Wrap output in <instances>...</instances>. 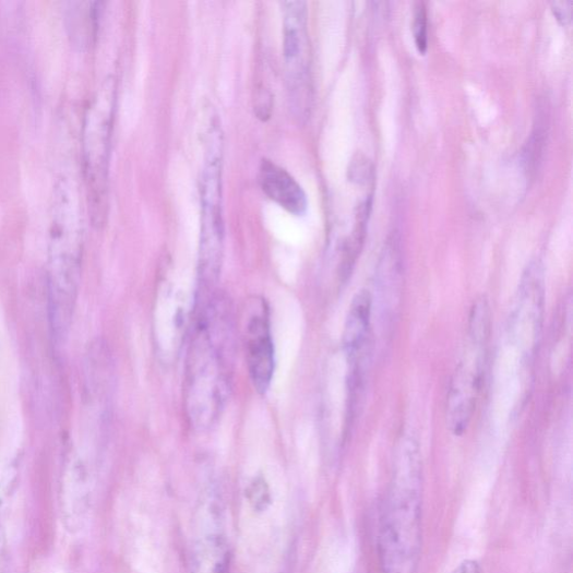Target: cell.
<instances>
[{"instance_id":"6da1fadb","label":"cell","mask_w":573,"mask_h":573,"mask_svg":"<svg viewBox=\"0 0 573 573\" xmlns=\"http://www.w3.org/2000/svg\"><path fill=\"white\" fill-rule=\"evenodd\" d=\"M422 458L416 439L396 446L381 516L379 551L383 573H417L422 546Z\"/></svg>"},{"instance_id":"7a4b0ae2","label":"cell","mask_w":573,"mask_h":573,"mask_svg":"<svg viewBox=\"0 0 573 573\" xmlns=\"http://www.w3.org/2000/svg\"><path fill=\"white\" fill-rule=\"evenodd\" d=\"M231 322L223 300H214L196 329L187 369V408L192 423L211 427L230 390Z\"/></svg>"},{"instance_id":"3957f363","label":"cell","mask_w":573,"mask_h":573,"mask_svg":"<svg viewBox=\"0 0 573 573\" xmlns=\"http://www.w3.org/2000/svg\"><path fill=\"white\" fill-rule=\"evenodd\" d=\"M116 85L106 80L87 105L82 124V159L93 223L103 227L108 211V175Z\"/></svg>"},{"instance_id":"277c9868","label":"cell","mask_w":573,"mask_h":573,"mask_svg":"<svg viewBox=\"0 0 573 573\" xmlns=\"http://www.w3.org/2000/svg\"><path fill=\"white\" fill-rule=\"evenodd\" d=\"M491 335V311L487 300H477L470 312L464 356L452 379L447 419L451 430L462 435L474 416L487 366Z\"/></svg>"},{"instance_id":"5b68a950","label":"cell","mask_w":573,"mask_h":573,"mask_svg":"<svg viewBox=\"0 0 573 573\" xmlns=\"http://www.w3.org/2000/svg\"><path fill=\"white\" fill-rule=\"evenodd\" d=\"M223 160L224 140L207 139L201 178L202 222L199 266L202 280L208 285L218 278L224 261Z\"/></svg>"},{"instance_id":"8992f818","label":"cell","mask_w":573,"mask_h":573,"mask_svg":"<svg viewBox=\"0 0 573 573\" xmlns=\"http://www.w3.org/2000/svg\"><path fill=\"white\" fill-rule=\"evenodd\" d=\"M284 58L288 91L295 114L305 118L312 102L311 44L307 29V5L285 2Z\"/></svg>"},{"instance_id":"52a82bcc","label":"cell","mask_w":573,"mask_h":573,"mask_svg":"<svg viewBox=\"0 0 573 573\" xmlns=\"http://www.w3.org/2000/svg\"><path fill=\"white\" fill-rule=\"evenodd\" d=\"M83 242L81 203L75 186L61 178L55 186L51 205L49 264L80 270Z\"/></svg>"},{"instance_id":"ba28073f","label":"cell","mask_w":573,"mask_h":573,"mask_svg":"<svg viewBox=\"0 0 573 573\" xmlns=\"http://www.w3.org/2000/svg\"><path fill=\"white\" fill-rule=\"evenodd\" d=\"M223 498L208 490L199 502L192 573H229Z\"/></svg>"},{"instance_id":"9c48e42d","label":"cell","mask_w":573,"mask_h":573,"mask_svg":"<svg viewBox=\"0 0 573 573\" xmlns=\"http://www.w3.org/2000/svg\"><path fill=\"white\" fill-rule=\"evenodd\" d=\"M373 298L361 290L353 298L344 325L343 345L349 365V384L362 385L370 355Z\"/></svg>"},{"instance_id":"30bf717a","label":"cell","mask_w":573,"mask_h":573,"mask_svg":"<svg viewBox=\"0 0 573 573\" xmlns=\"http://www.w3.org/2000/svg\"><path fill=\"white\" fill-rule=\"evenodd\" d=\"M247 363L254 389L266 393L275 373V346L266 306L252 313L246 327Z\"/></svg>"},{"instance_id":"8fae6325","label":"cell","mask_w":573,"mask_h":573,"mask_svg":"<svg viewBox=\"0 0 573 573\" xmlns=\"http://www.w3.org/2000/svg\"><path fill=\"white\" fill-rule=\"evenodd\" d=\"M259 182L264 194L294 215H302L308 206L302 188L293 176L272 160L263 159Z\"/></svg>"},{"instance_id":"7c38bea8","label":"cell","mask_w":573,"mask_h":573,"mask_svg":"<svg viewBox=\"0 0 573 573\" xmlns=\"http://www.w3.org/2000/svg\"><path fill=\"white\" fill-rule=\"evenodd\" d=\"M414 34L416 47L420 55L425 56L428 51V27L427 12L423 3H419L415 13Z\"/></svg>"},{"instance_id":"4fadbf2b","label":"cell","mask_w":573,"mask_h":573,"mask_svg":"<svg viewBox=\"0 0 573 573\" xmlns=\"http://www.w3.org/2000/svg\"><path fill=\"white\" fill-rule=\"evenodd\" d=\"M349 179L358 184H368L373 176L371 162L365 156H357L353 159L349 169Z\"/></svg>"},{"instance_id":"5bb4252c","label":"cell","mask_w":573,"mask_h":573,"mask_svg":"<svg viewBox=\"0 0 573 573\" xmlns=\"http://www.w3.org/2000/svg\"><path fill=\"white\" fill-rule=\"evenodd\" d=\"M551 11L557 21L561 25L566 26L572 21L573 2H571V0H560V2H553L551 4Z\"/></svg>"},{"instance_id":"9a60e30c","label":"cell","mask_w":573,"mask_h":573,"mask_svg":"<svg viewBox=\"0 0 573 573\" xmlns=\"http://www.w3.org/2000/svg\"><path fill=\"white\" fill-rule=\"evenodd\" d=\"M452 573H480L479 565L475 561H466L462 563L455 571Z\"/></svg>"}]
</instances>
